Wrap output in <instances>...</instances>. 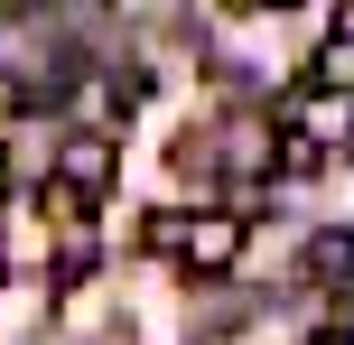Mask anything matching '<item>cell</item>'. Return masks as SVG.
I'll return each mask as SVG.
<instances>
[{"label": "cell", "instance_id": "1", "mask_svg": "<svg viewBox=\"0 0 354 345\" xmlns=\"http://www.w3.org/2000/svg\"><path fill=\"white\" fill-rule=\"evenodd\" d=\"M149 252H168L187 280H214V271H233L243 261V243H252V224L233 215V205H205V215H149Z\"/></svg>", "mask_w": 354, "mask_h": 345}, {"label": "cell", "instance_id": "2", "mask_svg": "<svg viewBox=\"0 0 354 345\" xmlns=\"http://www.w3.org/2000/svg\"><path fill=\"white\" fill-rule=\"evenodd\" d=\"M56 187H75L84 205H103V187H112V140L103 131H84V140L56 149Z\"/></svg>", "mask_w": 354, "mask_h": 345}, {"label": "cell", "instance_id": "3", "mask_svg": "<svg viewBox=\"0 0 354 345\" xmlns=\"http://www.w3.org/2000/svg\"><path fill=\"white\" fill-rule=\"evenodd\" d=\"M308 84L336 93V103H354V0L336 10V28H326V47H317V66H308Z\"/></svg>", "mask_w": 354, "mask_h": 345}, {"label": "cell", "instance_id": "4", "mask_svg": "<svg viewBox=\"0 0 354 345\" xmlns=\"http://www.w3.org/2000/svg\"><path fill=\"white\" fill-rule=\"evenodd\" d=\"M299 271L317 280V290H354V224H326V234H308Z\"/></svg>", "mask_w": 354, "mask_h": 345}, {"label": "cell", "instance_id": "5", "mask_svg": "<svg viewBox=\"0 0 354 345\" xmlns=\"http://www.w3.org/2000/svg\"><path fill=\"white\" fill-rule=\"evenodd\" d=\"M308 345H354V327H326V336H308Z\"/></svg>", "mask_w": 354, "mask_h": 345}]
</instances>
